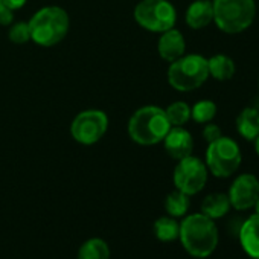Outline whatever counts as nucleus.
<instances>
[{"label": "nucleus", "instance_id": "1", "mask_svg": "<svg viewBox=\"0 0 259 259\" xmlns=\"http://www.w3.org/2000/svg\"><path fill=\"white\" fill-rule=\"evenodd\" d=\"M179 238L191 256L207 257L218 245V229L215 220L204 213L188 215L180 224Z\"/></svg>", "mask_w": 259, "mask_h": 259}, {"label": "nucleus", "instance_id": "2", "mask_svg": "<svg viewBox=\"0 0 259 259\" xmlns=\"http://www.w3.org/2000/svg\"><path fill=\"white\" fill-rule=\"evenodd\" d=\"M171 128L163 108L147 105L135 111L128 122V135L139 145H156L165 139Z\"/></svg>", "mask_w": 259, "mask_h": 259}, {"label": "nucleus", "instance_id": "3", "mask_svg": "<svg viewBox=\"0 0 259 259\" xmlns=\"http://www.w3.org/2000/svg\"><path fill=\"white\" fill-rule=\"evenodd\" d=\"M31 40L40 46H54L64 40L69 31V16L60 7H46L29 20Z\"/></svg>", "mask_w": 259, "mask_h": 259}, {"label": "nucleus", "instance_id": "4", "mask_svg": "<svg viewBox=\"0 0 259 259\" xmlns=\"http://www.w3.org/2000/svg\"><path fill=\"white\" fill-rule=\"evenodd\" d=\"M213 22L226 34L248 29L256 17L254 0H212Z\"/></svg>", "mask_w": 259, "mask_h": 259}, {"label": "nucleus", "instance_id": "5", "mask_svg": "<svg viewBox=\"0 0 259 259\" xmlns=\"http://www.w3.org/2000/svg\"><path fill=\"white\" fill-rule=\"evenodd\" d=\"M209 78L207 60L203 55H183L172 61L168 69V82L179 92H192Z\"/></svg>", "mask_w": 259, "mask_h": 259}, {"label": "nucleus", "instance_id": "6", "mask_svg": "<svg viewBox=\"0 0 259 259\" xmlns=\"http://www.w3.org/2000/svg\"><path fill=\"white\" fill-rule=\"evenodd\" d=\"M242 160L241 150L238 144L230 139L221 136L220 139L209 144L206 150V166L218 179H227L233 176Z\"/></svg>", "mask_w": 259, "mask_h": 259}, {"label": "nucleus", "instance_id": "7", "mask_svg": "<svg viewBox=\"0 0 259 259\" xmlns=\"http://www.w3.org/2000/svg\"><path fill=\"white\" fill-rule=\"evenodd\" d=\"M135 19L147 31L165 32L174 28L177 13L168 0H142L135 10Z\"/></svg>", "mask_w": 259, "mask_h": 259}, {"label": "nucleus", "instance_id": "8", "mask_svg": "<svg viewBox=\"0 0 259 259\" xmlns=\"http://www.w3.org/2000/svg\"><path fill=\"white\" fill-rule=\"evenodd\" d=\"M207 174L209 171L206 163L191 154L179 160L174 169V185L179 191L191 197L198 194L206 186Z\"/></svg>", "mask_w": 259, "mask_h": 259}, {"label": "nucleus", "instance_id": "9", "mask_svg": "<svg viewBox=\"0 0 259 259\" xmlns=\"http://www.w3.org/2000/svg\"><path fill=\"white\" fill-rule=\"evenodd\" d=\"M108 128V117L101 110L81 111L70 125L72 138L82 145H93L105 135Z\"/></svg>", "mask_w": 259, "mask_h": 259}, {"label": "nucleus", "instance_id": "10", "mask_svg": "<svg viewBox=\"0 0 259 259\" xmlns=\"http://www.w3.org/2000/svg\"><path fill=\"white\" fill-rule=\"evenodd\" d=\"M230 206L236 210H247L254 207L256 200L259 198V180L253 174L238 176L229 189Z\"/></svg>", "mask_w": 259, "mask_h": 259}, {"label": "nucleus", "instance_id": "11", "mask_svg": "<svg viewBox=\"0 0 259 259\" xmlns=\"http://www.w3.org/2000/svg\"><path fill=\"white\" fill-rule=\"evenodd\" d=\"M163 142H165L166 153L176 160H182L192 154L194 139L191 133L183 126H171Z\"/></svg>", "mask_w": 259, "mask_h": 259}, {"label": "nucleus", "instance_id": "12", "mask_svg": "<svg viewBox=\"0 0 259 259\" xmlns=\"http://www.w3.org/2000/svg\"><path fill=\"white\" fill-rule=\"evenodd\" d=\"M157 49H159V55L165 61L172 63V61L179 60L180 57L185 55V51H186V43H185L183 34L174 28L162 32Z\"/></svg>", "mask_w": 259, "mask_h": 259}, {"label": "nucleus", "instance_id": "13", "mask_svg": "<svg viewBox=\"0 0 259 259\" xmlns=\"http://www.w3.org/2000/svg\"><path fill=\"white\" fill-rule=\"evenodd\" d=\"M239 242L242 250L253 259H259V215L248 217L239 229Z\"/></svg>", "mask_w": 259, "mask_h": 259}, {"label": "nucleus", "instance_id": "14", "mask_svg": "<svg viewBox=\"0 0 259 259\" xmlns=\"http://www.w3.org/2000/svg\"><path fill=\"white\" fill-rule=\"evenodd\" d=\"M213 22V7L210 0H195L186 11V23L192 29H203Z\"/></svg>", "mask_w": 259, "mask_h": 259}, {"label": "nucleus", "instance_id": "15", "mask_svg": "<svg viewBox=\"0 0 259 259\" xmlns=\"http://www.w3.org/2000/svg\"><path fill=\"white\" fill-rule=\"evenodd\" d=\"M236 132L248 142H253L259 135V111L253 107L244 108L236 117Z\"/></svg>", "mask_w": 259, "mask_h": 259}, {"label": "nucleus", "instance_id": "16", "mask_svg": "<svg viewBox=\"0 0 259 259\" xmlns=\"http://www.w3.org/2000/svg\"><path fill=\"white\" fill-rule=\"evenodd\" d=\"M207 67H209V76L215 78L217 81H229L233 78L236 72L235 61L224 54H218L209 58Z\"/></svg>", "mask_w": 259, "mask_h": 259}, {"label": "nucleus", "instance_id": "17", "mask_svg": "<svg viewBox=\"0 0 259 259\" xmlns=\"http://www.w3.org/2000/svg\"><path fill=\"white\" fill-rule=\"evenodd\" d=\"M230 201L227 194L223 192H215V194H209L203 203H201V213H204L206 217L212 218V220H218L223 218L229 210H230Z\"/></svg>", "mask_w": 259, "mask_h": 259}, {"label": "nucleus", "instance_id": "18", "mask_svg": "<svg viewBox=\"0 0 259 259\" xmlns=\"http://www.w3.org/2000/svg\"><path fill=\"white\" fill-rule=\"evenodd\" d=\"M78 259H110V248L104 239L92 238L81 245Z\"/></svg>", "mask_w": 259, "mask_h": 259}, {"label": "nucleus", "instance_id": "19", "mask_svg": "<svg viewBox=\"0 0 259 259\" xmlns=\"http://www.w3.org/2000/svg\"><path fill=\"white\" fill-rule=\"evenodd\" d=\"M156 238L162 242H172L180 235V224L172 217H162L154 223Z\"/></svg>", "mask_w": 259, "mask_h": 259}, {"label": "nucleus", "instance_id": "20", "mask_svg": "<svg viewBox=\"0 0 259 259\" xmlns=\"http://www.w3.org/2000/svg\"><path fill=\"white\" fill-rule=\"evenodd\" d=\"M165 209H166L168 215L172 218L186 215V212L189 209V195H186L185 192H182L179 189L171 192L165 200Z\"/></svg>", "mask_w": 259, "mask_h": 259}, {"label": "nucleus", "instance_id": "21", "mask_svg": "<svg viewBox=\"0 0 259 259\" xmlns=\"http://www.w3.org/2000/svg\"><path fill=\"white\" fill-rule=\"evenodd\" d=\"M165 113H166V117H168L171 126H183L191 119V107L183 101L172 102L165 110Z\"/></svg>", "mask_w": 259, "mask_h": 259}, {"label": "nucleus", "instance_id": "22", "mask_svg": "<svg viewBox=\"0 0 259 259\" xmlns=\"http://www.w3.org/2000/svg\"><path fill=\"white\" fill-rule=\"evenodd\" d=\"M217 116V104L209 99L198 101L191 108V117L198 123H207L212 122V119Z\"/></svg>", "mask_w": 259, "mask_h": 259}, {"label": "nucleus", "instance_id": "23", "mask_svg": "<svg viewBox=\"0 0 259 259\" xmlns=\"http://www.w3.org/2000/svg\"><path fill=\"white\" fill-rule=\"evenodd\" d=\"M10 40H11L13 43H17V45L28 43V41L31 40L29 25L25 23V22H19V23L13 25L11 29H10Z\"/></svg>", "mask_w": 259, "mask_h": 259}, {"label": "nucleus", "instance_id": "24", "mask_svg": "<svg viewBox=\"0 0 259 259\" xmlns=\"http://www.w3.org/2000/svg\"><path fill=\"white\" fill-rule=\"evenodd\" d=\"M223 136V132H221V128L217 125V123H212V122H207L203 128V139L210 144L217 139H220Z\"/></svg>", "mask_w": 259, "mask_h": 259}, {"label": "nucleus", "instance_id": "25", "mask_svg": "<svg viewBox=\"0 0 259 259\" xmlns=\"http://www.w3.org/2000/svg\"><path fill=\"white\" fill-rule=\"evenodd\" d=\"M13 19H14L13 10L7 8L5 5L0 7V25H2V26H8V25L13 23Z\"/></svg>", "mask_w": 259, "mask_h": 259}, {"label": "nucleus", "instance_id": "26", "mask_svg": "<svg viewBox=\"0 0 259 259\" xmlns=\"http://www.w3.org/2000/svg\"><path fill=\"white\" fill-rule=\"evenodd\" d=\"M26 4V0H2V5H5L10 10H19Z\"/></svg>", "mask_w": 259, "mask_h": 259}, {"label": "nucleus", "instance_id": "27", "mask_svg": "<svg viewBox=\"0 0 259 259\" xmlns=\"http://www.w3.org/2000/svg\"><path fill=\"white\" fill-rule=\"evenodd\" d=\"M253 142H254V150H256V154L259 156V135H257V138H256Z\"/></svg>", "mask_w": 259, "mask_h": 259}, {"label": "nucleus", "instance_id": "28", "mask_svg": "<svg viewBox=\"0 0 259 259\" xmlns=\"http://www.w3.org/2000/svg\"><path fill=\"white\" fill-rule=\"evenodd\" d=\"M254 209H256V213L259 215V198L256 200V204H254Z\"/></svg>", "mask_w": 259, "mask_h": 259}, {"label": "nucleus", "instance_id": "29", "mask_svg": "<svg viewBox=\"0 0 259 259\" xmlns=\"http://www.w3.org/2000/svg\"><path fill=\"white\" fill-rule=\"evenodd\" d=\"M0 7H2V0H0Z\"/></svg>", "mask_w": 259, "mask_h": 259}]
</instances>
